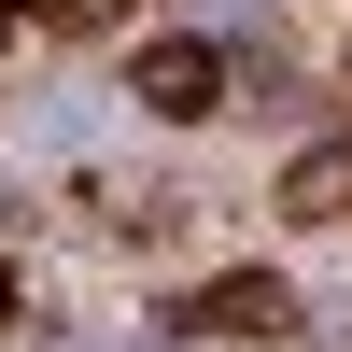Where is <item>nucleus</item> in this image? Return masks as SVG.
Instances as JSON below:
<instances>
[{
	"label": "nucleus",
	"mask_w": 352,
	"mask_h": 352,
	"mask_svg": "<svg viewBox=\"0 0 352 352\" xmlns=\"http://www.w3.org/2000/svg\"><path fill=\"white\" fill-rule=\"evenodd\" d=\"M0 310H14V282H0Z\"/></svg>",
	"instance_id": "nucleus-5"
},
{
	"label": "nucleus",
	"mask_w": 352,
	"mask_h": 352,
	"mask_svg": "<svg viewBox=\"0 0 352 352\" xmlns=\"http://www.w3.org/2000/svg\"><path fill=\"white\" fill-rule=\"evenodd\" d=\"M282 212H296V226L352 212V155H296V169H282Z\"/></svg>",
	"instance_id": "nucleus-3"
},
{
	"label": "nucleus",
	"mask_w": 352,
	"mask_h": 352,
	"mask_svg": "<svg viewBox=\"0 0 352 352\" xmlns=\"http://www.w3.org/2000/svg\"><path fill=\"white\" fill-rule=\"evenodd\" d=\"M197 324H212V338H282V324H296V282L240 268V282H212V296H197Z\"/></svg>",
	"instance_id": "nucleus-2"
},
{
	"label": "nucleus",
	"mask_w": 352,
	"mask_h": 352,
	"mask_svg": "<svg viewBox=\"0 0 352 352\" xmlns=\"http://www.w3.org/2000/svg\"><path fill=\"white\" fill-rule=\"evenodd\" d=\"M43 14H56V28H85V14H127V0H43Z\"/></svg>",
	"instance_id": "nucleus-4"
},
{
	"label": "nucleus",
	"mask_w": 352,
	"mask_h": 352,
	"mask_svg": "<svg viewBox=\"0 0 352 352\" xmlns=\"http://www.w3.org/2000/svg\"><path fill=\"white\" fill-rule=\"evenodd\" d=\"M226 99V43H141V113H212Z\"/></svg>",
	"instance_id": "nucleus-1"
}]
</instances>
